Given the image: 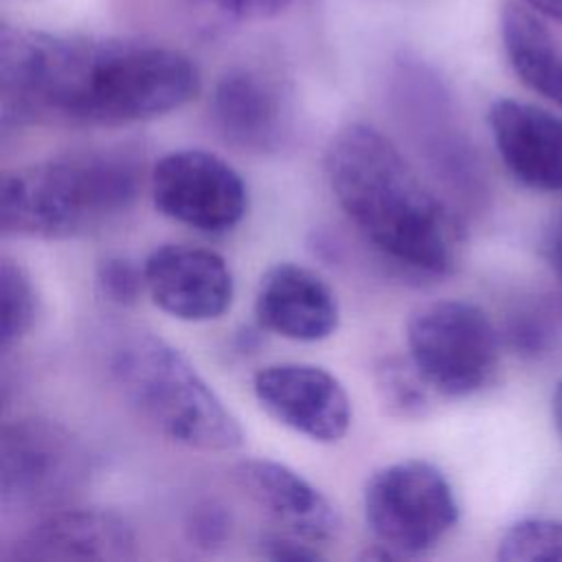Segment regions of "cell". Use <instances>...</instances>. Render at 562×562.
Listing matches in <instances>:
<instances>
[{"label": "cell", "instance_id": "obj_26", "mask_svg": "<svg viewBox=\"0 0 562 562\" xmlns=\"http://www.w3.org/2000/svg\"><path fill=\"white\" fill-rule=\"evenodd\" d=\"M520 2L540 15L562 22V0H520Z\"/></svg>", "mask_w": 562, "mask_h": 562}, {"label": "cell", "instance_id": "obj_25", "mask_svg": "<svg viewBox=\"0 0 562 562\" xmlns=\"http://www.w3.org/2000/svg\"><path fill=\"white\" fill-rule=\"evenodd\" d=\"M544 255H547V261H549L553 274L558 277V281L562 285V211L551 220V224L547 228Z\"/></svg>", "mask_w": 562, "mask_h": 562}, {"label": "cell", "instance_id": "obj_6", "mask_svg": "<svg viewBox=\"0 0 562 562\" xmlns=\"http://www.w3.org/2000/svg\"><path fill=\"white\" fill-rule=\"evenodd\" d=\"M362 509L375 544L393 551L397 560L428 553L459 520L450 481L424 459L395 461L373 472L364 485Z\"/></svg>", "mask_w": 562, "mask_h": 562}, {"label": "cell", "instance_id": "obj_27", "mask_svg": "<svg viewBox=\"0 0 562 562\" xmlns=\"http://www.w3.org/2000/svg\"><path fill=\"white\" fill-rule=\"evenodd\" d=\"M551 415H553V424L558 435L562 437V380H558L553 397H551Z\"/></svg>", "mask_w": 562, "mask_h": 562}, {"label": "cell", "instance_id": "obj_10", "mask_svg": "<svg viewBox=\"0 0 562 562\" xmlns=\"http://www.w3.org/2000/svg\"><path fill=\"white\" fill-rule=\"evenodd\" d=\"M132 525L112 509L57 507L40 516L11 544V560L125 562L136 558Z\"/></svg>", "mask_w": 562, "mask_h": 562}, {"label": "cell", "instance_id": "obj_1", "mask_svg": "<svg viewBox=\"0 0 562 562\" xmlns=\"http://www.w3.org/2000/svg\"><path fill=\"white\" fill-rule=\"evenodd\" d=\"M195 61L127 37L0 24V110L11 125H127L165 116L200 92Z\"/></svg>", "mask_w": 562, "mask_h": 562}, {"label": "cell", "instance_id": "obj_20", "mask_svg": "<svg viewBox=\"0 0 562 562\" xmlns=\"http://www.w3.org/2000/svg\"><path fill=\"white\" fill-rule=\"evenodd\" d=\"M97 290L99 294L119 307L138 303L140 294L147 292L143 266L121 255H108L97 266Z\"/></svg>", "mask_w": 562, "mask_h": 562}, {"label": "cell", "instance_id": "obj_9", "mask_svg": "<svg viewBox=\"0 0 562 562\" xmlns=\"http://www.w3.org/2000/svg\"><path fill=\"white\" fill-rule=\"evenodd\" d=\"M252 391L279 424L321 443L340 441L351 426V402L336 375L316 364L279 362L259 369Z\"/></svg>", "mask_w": 562, "mask_h": 562}, {"label": "cell", "instance_id": "obj_12", "mask_svg": "<svg viewBox=\"0 0 562 562\" xmlns=\"http://www.w3.org/2000/svg\"><path fill=\"white\" fill-rule=\"evenodd\" d=\"M487 125L503 165L520 184L562 193V116L505 97L490 105Z\"/></svg>", "mask_w": 562, "mask_h": 562}, {"label": "cell", "instance_id": "obj_5", "mask_svg": "<svg viewBox=\"0 0 562 562\" xmlns=\"http://www.w3.org/2000/svg\"><path fill=\"white\" fill-rule=\"evenodd\" d=\"M406 349L426 386L446 397L474 395L498 373L501 336L470 301H435L411 314Z\"/></svg>", "mask_w": 562, "mask_h": 562}, {"label": "cell", "instance_id": "obj_24", "mask_svg": "<svg viewBox=\"0 0 562 562\" xmlns=\"http://www.w3.org/2000/svg\"><path fill=\"white\" fill-rule=\"evenodd\" d=\"M509 342L516 351L527 353V356H538L544 351L551 342V331L549 325L536 314V316H516L514 323L509 325Z\"/></svg>", "mask_w": 562, "mask_h": 562}, {"label": "cell", "instance_id": "obj_3", "mask_svg": "<svg viewBox=\"0 0 562 562\" xmlns=\"http://www.w3.org/2000/svg\"><path fill=\"white\" fill-rule=\"evenodd\" d=\"M138 191L140 167L127 149H88L15 167L0 180V231L31 239L90 235L127 213Z\"/></svg>", "mask_w": 562, "mask_h": 562}, {"label": "cell", "instance_id": "obj_11", "mask_svg": "<svg viewBox=\"0 0 562 562\" xmlns=\"http://www.w3.org/2000/svg\"><path fill=\"white\" fill-rule=\"evenodd\" d=\"M143 274L151 301L173 318L202 323L231 307V268L209 248L162 244L143 261Z\"/></svg>", "mask_w": 562, "mask_h": 562}, {"label": "cell", "instance_id": "obj_15", "mask_svg": "<svg viewBox=\"0 0 562 562\" xmlns=\"http://www.w3.org/2000/svg\"><path fill=\"white\" fill-rule=\"evenodd\" d=\"M211 119L231 145L257 154L277 151L290 125L281 88L252 68H231L215 81Z\"/></svg>", "mask_w": 562, "mask_h": 562}, {"label": "cell", "instance_id": "obj_4", "mask_svg": "<svg viewBox=\"0 0 562 562\" xmlns=\"http://www.w3.org/2000/svg\"><path fill=\"white\" fill-rule=\"evenodd\" d=\"M108 373L123 397L171 441L204 452H228L244 443L237 417L160 336L123 331L108 351Z\"/></svg>", "mask_w": 562, "mask_h": 562}, {"label": "cell", "instance_id": "obj_14", "mask_svg": "<svg viewBox=\"0 0 562 562\" xmlns=\"http://www.w3.org/2000/svg\"><path fill=\"white\" fill-rule=\"evenodd\" d=\"M233 476L239 487L290 533L325 544L340 533L334 503L292 468L272 459H244Z\"/></svg>", "mask_w": 562, "mask_h": 562}, {"label": "cell", "instance_id": "obj_2", "mask_svg": "<svg viewBox=\"0 0 562 562\" xmlns=\"http://www.w3.org/2000/svg\"><path fill=\"white\" fill-rule=\"evenodd\" d=\"M325 173L342 213L384 257L428 277L459 266L457 217L380 130L340 127L327 145Z\"/></svg>", "mask_w": 562, "mask_h": 562}, {"label": "cell", "instance_id": "obj_18", "mask_svg": "<svg viewBox=\"0 0 562 562\" xmlns=\"http://www.w3.org/2000/svg\"><path fill=\"white\" fill-rule=\"evenodd\" d=\"M496 558L503 562H562V520L525 518L501 538Z\"/></svg>", "mask_w": 562, "mask_h": 562}, {"label": "cell", "instance_id": "obj_16", "mask_svg": "<svg viewBox=\"0 0 562 562\" xmlns=\"http://www.w3.org/2000/svg\"><path fill=\"white\" fill-rule=\"evenodd\" d=\"M501 37L516 77L562 108V48L547 26L522 4L507 2L501 13Z\"/></svg>", "mask_w": 562, "mask_h": 562}, {"label": "cell", "instance_id": "obj_23", "mask_svg": "<svg viewBox=\"0 0 562 562\" xmlns=\"http://www.w3.org/2000/svg\"><path fill=\"white\" fill-rule=\"evenodd\" d=\"M259 553L274 562H314L321 560L323 553L318 551V544L303 540L294 533H270L263 536L259 542Z\"/></svg>", "mask_w": 562, "mask_h": 562}, {"label": "cell", "instance_id": "obj_17", "mask_svg": "<svg viewBox=\"0 0 562 562\" xmlns=\"http://www.w3.org/2000/svg\"><path fill=\"white\" fill-rule=\"evenodd\" d=\"M37 318V292L29 272L13 259L0 261V347L20 342Z\"/></svg>", "mask_w": 562, "mask_h": 562}, {"label": "cell", "instance_id": "obj_21", "mask_svg": "<svg viewBox=\"0 0 562 562\" xmlns=\"http://www.w3.org/2000/svg\"><path fill=\"white\" fill-rule=\"evenodd\" d=\"M202 13L224 22H259L281 15L292 0H189Z\"/></svg>", "mask_w": 562, "mask_h": 562}, {"label": "cell", "instance_id": "obj_22", "mask_svg": "<svg viewBox=\"0 0 562 562\" xmlns=\"http://www.w3.org/2000/svg\"><path fill=\"white\" fill-rule=\"evenodd\" d=\"M231 514L215 501H204L195 505L187 520L189 540L202 549H215L231 536Z\"/></svg>", "mask_w": 562, "mask_h": 562}, {"label": "cell", "instance_id": "obj_13", "mask_svg": "<svg viewBox=\"0 0 562 562\" xmlns=\"http://www.w3.org/2000/svg\"><path fill=\"white\" fill-rule=\"evenodd\" d=\"M255 316L263 329L283 338L318 342L338 327V301L323 277L285 261L263 272L255 294Z\"/></svg>", "mask_w": 562, "mask_h": 562}, {"label": "cell", "instance_id": "obj_19", "mask_svg": "<svg viewBox=\"0 0 562 562\" xmlns=\"http://www.w3.org/2000/svg\"><path fill=\"white\" fill-rule=\"evenodd\" d=\"M426 389V382L411 360L408 364L389 360L378 369V391L382 393L386 406L402 417L424 415L428 406Z\"/></svg>", "mask_w": 562, "mask_h": 562}, {"label": "cell", "instance_id": "obj_7", "mask_svg": "<svg viewBox=\"0 0 562 562\" xmlns=\"http://www.w3.org/2000/svg\"><path fill=\"white\" fill-rule=\"evenodd\" d=\"M88 474V452L64 424L46 417H20L2 426V509H57L86 485Z\"/></svg>", "mask_w": 562, "mask_h": 562}, {"label": "cell", "instance_id": "obj_8", "mask_svg": "<svg viewBox=\"0 0 562 562\" xmlns=\"http://www.w3.org/2000/svg\"><path fill=\"white\" fill-rule=\"evenodd\" d=\"M154 206L195 231L224 233L241 222L248 191L241 176L206 149H173L149 173Z\"/></svg>", "mask_w": 562, "mask_h": 562}]
</instances>
